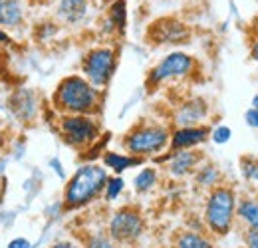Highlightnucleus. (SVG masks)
Masks as SVG:
<instances>
[{
  "instance_id": "obj_1",
  "label": "nucleus",
  "mask_w": 258,
  "mask_h": 248,
  "mask_svg": "<svg viewBox=\"0 0 258 248\" xmlns=\"http://www.w3.org/2000/svg\"><path fill=\"white\" fill-rule=\"evenodd\" d=\"M103 90H97L84 76L72 74L56 86L52 105L62 115H99Z\"/></svg>"
},
{
  "instance_id": "obj_2",
  "label": "nucleus",
  "mask_w": 258,
  "mask_h": 248,
  "mask_svg": "<svg viewBox=\"0 0 258 248\" xmlns=\"http://www.w3.org/2000/svg\"><path fill=\"white\" fill-rule=\"evenodd\" d=\"M238 197V191L226 183L207 191L203 207V226L213 238L228 236L234 230Z\"/></svg>"
},
{
  "instance_id": "obj_3",
  "label": "nucleus",
  "mask_w": 258,
  "mask_h": 248,
  "mask_svg": "<svg viewBox=\"0 0 258 248\" xmlns=\"http://www.w3.org/2000/svg\"><path fill=\"white\" fill-rule=\"evenodd\" d=\"M107 181H109V173L101 163L80 165L64 187V197H62L64 209L78 211L92 205L103 195Z\"/></svg>"
},
{
  "instance_id": "obj_4",
  "label": "nucleus",
  "mask_w": 258,
  "mask_h": 248,
  "mask_svg": "<svg viewBox=\"0 0 258 248\" xmlns=\"http://www.w3.org/2000/svg\"><path fill=\"white\" fill-rule=\"evenodd\" d=\"M171 127L159 121H139L135 123L121 139L125 153L139 159L155 157L169 149L171 143Z\"/></svg>"
},
{
  "instance_id": "obj_5",
  "label": "nucleus",
  "mask_w": 258,
  "mask_h": 248,
  "mask_svg": "<svg viewBox=\"0 0 258 248\" xmlns=\"http://www.w3.org/2000/svg\"><path fill=\"white\" fill-rule=\"evenodd\" d=\"M117 70V52L111 46H97L84 54L82 58V76L94 84L97 90L107 88Z\"/></svg>"
},
{
  "instance_id": "obj_6",
  "label": "nucleus",
  "mask_w": 258,
  "mask_h": 248,
  "mask_svg": "<svg viewBox=\"0 0 258 248\" xmlns=\"http://www.w3.org/2000/svg\"><path fill=\"white\" fill-rule=\"evenodd\" d=\"M58 133L74 149H88L101 135L97 115H62L58 121Z\"/></svg>"
},
{
  "instance_id": "obj_7",
  "label": "nucleus",
  "mask_w": 258,
  "mask_h": 248,
  "mask_svg": "<svg viewBox=\"0 0 258 248\" xmlns=\"http://www.w3.org/2000/svg\"><path fill=\"white\" fill-rule=\"evenodd\" d=\"M197 68H199V64H197V60L191 54H187V52H171L147 72V86L149 88H157V86H163L167 82L187 80V78L193 76Z\"/></svg>"
},
{
  "instance_id": "obj_8",
  "label": "nucleus",
  "mask_w": 258,
  "mask_h": 248,
  "mask_svg": "<svg viewBox=\"0 0 258 248\" xmlns=\"http://www.w3.org/2000/svg\"><path fill=\"white\" fill-rule=\"evenodd\" d=\"M145 232V218L137 207L125 205L111 213L107 220V234L121 246L137 242Z\"/></svg>"
},
{
  "instance_id": "obj_9",
  "label": "nucleus",
  "mask_w": 258,
  "mask_h": 248,
  "mask_svg": "<svg viewBox=\"0 0 258 248\" xmlns=\"http://www.w3.org/2000/svg\"><path fill=\"white\" fill-rule=\"evenodd\" d=\"M149 38L153 40V44H159V46L187 44V40L191 38V30L185 22L177 18H161L151 24Z\"/></svg>"
},
{
  "instance_id": "obj_10",
  "label": "nucleus",
  "mask_w": 258,
  "mask_h": 248,
  "mask_svg": "<svg viewBox=\"0 0 258 248\" xmlns=\"http://www.w3.org/2000/svg\"><path fill=\"white\" fill-rule=\"evenodd\" d=\"M205 161L203 153L199 149H185V151H171L167 155L165 171L173 179H185L193 177L199 165Z\"/></svg>"
},
{
  "instance_id": "obj_11",
  "label": "nucleus",
  "mask_w": 258,
  "mask_h": 248,
  "mask_svg": "<svg viewBox=\"0 0 258 248\" xmlns=\"http://www.w3.org/2000/svg\"><path fill=\"white\" fill-rule=\"evenodd\" d=\"M209 115H211V107L207 99L191 97V99H185L181 105H177L173 113V121L177 127H195V125H205Z\"/></svg>"
},
{
  "instance_id": "obj_12",
  "label": "nucleus",
  "mask_w": 258,
  "mask_h": 248,
  "mask_svg": "<svg viewBox=\"0 0 258 248\" xmlns=\"http://www.w3.org/2000/svg\"><path fill=\"white\" fill-rule=\"evenodd\" d=\"M211 137V127L195 125V127H177L171 133L169 151H185V149H197Z\"/></svg>"
},
{
  "instance_id": "obj_13",
  "label": "nucleus",
  "mask_w": 258,
  "mask_h": 248,
  "mask_svg": "<svg viewBox=\"0 0 258 248\" xmlns=\"http://www.w3.org/2000/svg\"><path fill=\"white\" fill-rule=\"evenodd\" d=\"M236 224L242 230H258V197L240 195L236 207Z\"/></svg>"
},
{
  "instance_id": "obj_14",
  "label": "nucleus",
  "mask_w": 258,
  "mask_h": 248,
  "mask_svg": "<svg viewBox=\"0 0 258 248\" xmlns=\"http://www.w3.org/2000/svg\"><path fill=\"white\" fill-rule=\"evenodd\" d=\"M24 24L22 0H0V26L14 30Z\"/></svg>"
},
{
  "instance_id": "obj_15",
  "label": "nucleus",
  "mask_w": 258,
  "mask_h": 248,
  "mask_svg": "<svg viewBox=\"0 0 258 248\" xmlns=\"http://www.w3.org/2000/svg\"><path fill=\"white\" fill-rule=\"evenodd\" d=\"M193 179H195V185L199 187V189H207V191H211V189H215V187L225 183L221 167L215 165V163H211V161H203L199 165V169L195 171Z\"/></svg>"
},
{
  "instance_id": "obj_16",
  "label": "nucleus",
  "mask_w": 258,
  "mask_h": 248,
  "mask_svg": "<svg viewBox=\"0 0 258 248\" xmlns=\"http://www.w3.org/2000/svg\"><path fill=\"white\" fill-rule=\"evenodd\" d=\"M90 8V0H58L56 14L64 20L66 24H78L86 18Z\"/></svg>"
},
{
  "instance_id": "obj_17",
  "label": "nucleus",
  "mask_w": 258,
  "mask_h": 248,
  "mask_svg": "<svg viewBox=\"0 0 258 248\" xmlns=\"http://www.w3.org/2000/svg\"><path fill=\"white\" fill-rule=\"evenodd\" d=\"M173 248H215V240L207 230H181L173 238Z\"/></svg>"
},
{
  "instance_id": "obj_18",
  "label": "nucleus",
  "mask_w": 258,
  "mask_h": 248,
  "mask_svg": "<svg viewBox=\"0 0 258 248\" xmlns=\"http://www.w3.org/2000/svg\"><path fill=\"white\" fill-rule=\"evenodd\" d=\"M141 163H143V159H139V157H133L129 153H117V151H105L103 157H101V165L107 171H113L115 175H121L127 169L137 167Z\"/></svg>"
},
{
  "instance_id": "obj_19",
  "label": "nucleus",
  "mask_w": 258,
  "mask_h": 248,
  "mask_svg": "<svg viewBox=\"0 0 258 248\" xmlns=\"http://www.w3.org/2000/svg\"><path fill=\"white\" fill-rule=\"evenodd\" d=\"M107 26H109V30H115L119 34L125 32V26H127V4H125V0H115V2L109 4Z\"/></svg>"
},
{
  "instance_id": "obj_20",
  "label": "nucleus",
  "mask_w": 258,
  "mask_h": 248,
  "mask_svg": "<svg viewBox=\"0 0 258 248\" xmlns=\"http://www.w3.org/2000/svg\"><path fill=\"white\" fill-rule=\"evenodd\" d=\"M159 181V171L155 167H143L135 179H133V189L135 193H149Z\"/></svg>"
},
{
  "instance_id": "obj_21",
  "label": "nucleus",
  "mask_w": 258,
  "mask_h": 248,
  "mask_svg": "<svg viewBox=\"0 0 258 248\" xmlns=\"http://www.w3.org/2000/svg\"><path fill=\"white\" fill-rule=\"evenodd\" d=\"M240 175L246 183L258 185V155L240 157Z\"/></svg>"
},
{
  "instance_id": "obj_22",
  "label": "nucleus",
  "mask_w": 258,
  "mask_h": 248,
  "mask_svg": "<svg viewBox=\"0 0 258 248\" xmlns=\"http://www.w3.org/2000/svg\"><path fill=\"white\" fill-rule=\"evenodd\" d=\"M84 248H119V244L107 232H90L82 240Z\"/></svg>"
},
{
  "instance_id": "obj_23",
  "label": "nucleus",
  "mask_w": 258,
  "mask_h": 248,
  "mask_svg": "<svg viewBox=\"0 0 258 248\" xmlns=\"http://www.w3.org/2000/svg\"><path fill=\"white\" fill-rule=\"evenodd\" d=\"M123 189H125V181H123L121 175H113V177H109V181H107V185H105V191H103V199H105V203H113V201H117V199L121 197Z\"/></svg>"
},
{
  "instance_id": "obj_24",
  "label": "nucleus",
  "mask_w": 258,
  "mask_h": 248,
  "mask_svg": "<svg viewBox=\"0 0 258 248\" xmlns=\"http://www.w3.org/2000/svg\"><path fill=\"white\" fill-rule=\"evenodd\" d=\"M230 137H232V129L225 123H219L215 125V127H211V141L213 143H217V145H225L230 141Z\"/></svg>"
},
{
  "instance_id": "obj_25",
  "label": "nucleus",
  "mask_w": 258,
  "mask_h": 248,
  "mask_svg": "<svg viewBox=\"0 0 258 248\" xmlns=\"http://www.w3.org/2000/svg\"><path fill=\"white\" fill-rule=\"evenodd\" d=\"M242 248H258V230H242Z\"/></svg>"
},
{
  "instance_id": "obj_26",
  "label": "nucleus",
  "mask_w": 258,
  "mask_h": 248,
  "mask_svg": "<svg viewBox=\"0 0 258 248\" xmlns=\"http://www.w3.org/2000/svg\"><path fill=\"white\" fill-rule=\"evenodd\" d=\"M244 123L248 125V127H252V129H258V111L256 109L248 107V109L244 111Z\"/></svg>"
},
{
  "instance_id": "obj_27",
  "label": "nucleus",
  "mask_w": 258,
  "mask_h": 248,
  "mask_svg": "<svg viewBox=\"0 0 258 248\" xmlns=\"http://www.w3.org/2000/svg\"><path fill=\"white\" fill-rule=\"evenodd\" d=\"M248 50H250V58L252 62L258 64V32H254L250 36V44H248Z\"/></svg>"
},
{
  "instance_id": "obj_28",
  "label": "nucleus",
  "mask_w": 258,
  "mask_h": 248,
  "mask_svg": "<svg viewBox=\"0 0 258 248\" xmlns=\"http://www.w3.org/2000/svg\"><path fill=\"white\" fill-rule=\"evenodd\" d=\"M50 248H84V244L78 242V240H60V242L52 244Z\"/></svg>"
},
{
  "instance_id": "obj_29",
  "label": "nucleus",
  "mask_w": 258,
  "mask_h": 248,
  "mask_svg": "<svg viewBox=\"0 0 258 248\" xmlns=\"http://www.w3.org/2000/svg\"><path fill=\"white\" fill-rule=\"evenodd\" d=\"M6 248H32V244H30L26 238H22V236H20V238H14V240H10Z\"/></svg>"
},
{
  "instance_id": "obj_30",
  "label": "nucleus",
  "mask_w": 258,
  "mask_h": 248,
  "mask_svg": "<svg viewBox=\"0 0 258 248\" xmlns=\"http://www.w3.org/2000/svg\"><path fill=\"white\" fill-rule=\"evenodd\" d=\"M0 44H10V36L6 34V30L0 28Z\"/></svg>"
},
{
  "instance_id": "obj_31",
  "label": "nucleus",
  "mask_w": 258,
  "mask_h": 248,
  "mask_svg": "<svg viewBox=\"0 0 258 248\" xmlns=\"http://www.w3.org/2000/svg\"><path fill=\"white\" fill-rule=\"evenodd\" d=\"M250 107H252V109H256V111H258V93L254 95V97H252V101H250Z\"/></svg>"
},
{
  "instance_id": "obj_32",
  "label": "nucleus",
  "mask_w": 258,
  "mask_h": 248,
  "mask_svg": "<svg viewBox=\"0 0 258 248\" xmlns=\"http://www.w3.org/2000/svg\"><path fill=\"white\" fill-rule=\"evenodd\" d=\"M103 2H107V4H111V2H115V0H103Z\"/></svg>"
},
{
  "instance_id": "obj_33",
  "label": "nucleus",
  "mask_w": 258,
  "mask_h": 248,
  "mask_svg": "<svg viewBox=\"0 0 258 248\" xmlns=\"http://www.w3.org/2000/svg\"><path fill=\"white\" fill-rule=\"evenodd\" d=\"M34 2H42V0H34Z\"/></svg>"
},
{
  "instance_id": "obj_34",
  "label": "nucleus",
  "mask_w": 258,
  "mask_h": 248,
  "mask_svg": "<svg viewBox=\"0 0 258 248\" xmlns=\"http://www.w3.org/2000/svg\"><path fill=\"white\" fill-rule=\"evenodd\" d=\"M256 197H258V189H256Z\"/></svg>"
}]
</instances>
